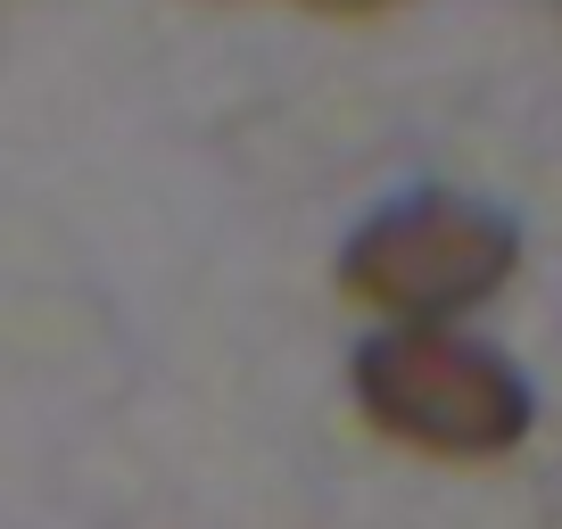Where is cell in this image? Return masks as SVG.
<instances>
[{"label":"cell","mask_w":562,"mask_h":529,"mask_svg":"<svg viewBox=\"0 0 562 529\" xmlns=\"http://www.w3.org/2000/svg\"><path fill=\"white\" fill-rule=\"evenodd\" d=\"M356 414L439 463H488L529 439V381L456 323H381L348 364Z\"/></svg>","instance_id":"obj_1"},{"label":"cell","mask_w":562,"mask_h":529,"mask_svg":"<svg viewBox=\"0 0 562 529\" xmlns=\"http://www.w3.org/2000/svg\"><path fill=\"white\" fill-rule=\"evenodd\" d=\"M513 224L463 191H414L364 215L339 248V290L372 323H463L513 282Z\"/></svg>","instance_id":"obj_2"},{"label":"cell","mask_w":562,"mask_h":529,"mask_svg":"<svg viewBox=\"0 0 562 529\" xmlns=\"http://www.w3.org/2000/svg\"><path fill=\"white\" fill-rule=\"evenodd\" d=\"M315 9H339V18H364V9H389V0H315Z\"/></svg>","instance_id":"obj_3"}]
</instances>
